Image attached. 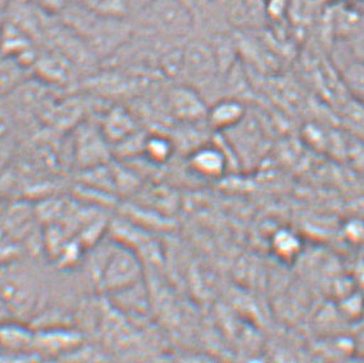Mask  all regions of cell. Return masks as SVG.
Returning <instances> with one entry per match:
<instances>
[{
    "label": "cell",
    "mask_w": 364,
    "mask_h": 363,
    "mask_svg": "<svg viewBox=\"0 0 364 363\" xmlns=\"http://www.w3.org/2000/svg\"><path fill=\"white\" fill-rule=\"evenodd\" d=\"M92 273L99 288L109 295L141 281L143 267L136 254L124 246H111L94 257Z\"/></svg>",
    "instance_id": "obj_1"
},
{
    "label": "cell",
    "mask_w": 364,
    "mask_h": 363,
    "mask_svg": "<svg viewBox=\"0 0 364 363\" xmlns=\"http://www.w3.org/2000/svg\"><path fill=\"white\" fill-rule=\"evenodd\" d=\"M145 25L161 36H185L193 26L190 6L182 0H154L139 16Z\"/></svg>",
    "instance_id": "obj_2"
},
{
    "label": "cell",
    "mask_w": 364,
    "mask_h": 363,
    "mask_svg": "<svg viewBox=\"0 0 364 363\" xmlns=\"http://www.w3.org/2000/svg\"><path fill=\"white\" fill-rule=\"evenodd\" d=\"M0 293L14 315H26L38 299L36 281L25 268L8 266L0 270Z\"/></svg>",
    "instance_id": "obj_3"
},
{
    "label": "cell",
    "mask_w": 364,
    "mask_h": 363,
    "mask_svg": "<svg viewBox=\"0 0 364 363\" xmlns=\"http://www.w3.org/2000/svg\"><path fill=\"white\" fill-rule=\"evenodd\" d=\"M76 154L84 166H95L107 158V137L103 131L85 125L76 135Z\"/></svg>",
    "instance_id": "obj_4"
},
{
    "label": "cell",
    "mask_w": 364,
    "mask_h": 363,
    "mask_svg": "<svg viewBox=\"0 0 364 363\" xmlns=\"http://www.w3.org/2000/svg\"><path fill=\"white\" fill-rule=\"evenodd\" d=\"M190 167L196 175L205 179H218L228 169V158L215 145H203L191 153Z\"/></svg>",
    "instance_id": "obj_5"
},
{
    "label": "cell",
    "mask_w": 364,
    "mask_h": 363,
    "mask_svg": "<svg viewBox=\"0 0 364 363\" xmlns=\"http://www.w3.org/2000/svg\"><path fill=\"white\" fill-rule=\"evenodd\" d=\"M215 49L202 40H191L182 52V67L196 78H205L217 65Z\"/></svg>",
    "instance_id": "obj_6"
},
{
    "label": "cell",
    "mask_w": 364,
    "mask_h": 363,
    "mask_svg": "<svg viewBox=\"0 0 364 363\" xmlns=\"http://www.w3.org/2000/svg\"><path fill=\"white\" fill-rule=\"evenodd\" d=\"M245 105L237 99H222L207 112L208 122L215 130H230L244 121Z\"/></svg>",
    "instance_id": "obj_7"
},
{
    "label": "cell",
    "mask_w": 364,
    "mask_h": 363,
    "mask_svg": "<svg viewBox=\"0 0 364 363\" xmlns=\"http://www.w3.org/2000/svg\"><path fill=\"white\" fill-rule=\"evenodd\" d=\"M81 342V337L77 332L70 330H48L43 331L41 334L33 335V347L40 350L50 353V354H60L68 350L75 349Z\"/></svg>",
    "instance_id": "obj_8"
},
{
    "label": "cell",
    "mask_w": 364,
    "mask_h": 363,
    "mask_svg": "<svg viewBox=\"0 0 364 363\" xmlns=\"http://www.w3.org/2000/svg\"><path fill=\"white\" fill-rule=\"evenodd\" d=\"M169 104L172 112L181 120L194 121L204 115L207 116L208 112L204 108V103L199 95H196L194 90L185 88L176 89L171 93Z\"/></svg>",
    "instance_id": "obj_9"
},
{
    "label": "cell",
    "mask_w": 364,
    "mask_h": 363,
    "mask_svg": "<svg viewBox=\"0 0 364 363\" xmlns=\"http://www.w3.org/2000/svg\"><path fill=\"white\" fill-rule=\"evenodd\" d=\"M33 335L25 326L6 321L0 324V348L18 353L33 345Z\"/></svg>",
    "instance_id": "obj_10"
},
{
    "label": "cell",
    "mask_w": 364,
    "mask_h": 363,
    "mask_svg": "<svg viewBox=\"0 0 364 363\" xmlns=\"http://www.w3.org/2000/svg\"><path fill=\"white\" fill-rule=\"evenodd\" d=\"M28 67L17 59L0 56V95L14 91L25 81Z\"/></svg>",
    "instance_id": "obj_11"
},
{
    "label": "cell",
    "mask_w": 364,
    "mask_h": 363,
    "mask_svg": "<svg viewBox=\"0 0 364 363\" xmlns=\"http://www.w3.org/2000/svg\"><path fill=\"white\" fill-rule=\"evenodd\" d=\"M273 253L281 260H293L301 251V239L299 235L289 228H281L273 233L271 239Z\"/></svg>",
    "instance_id": "obj_12"
},
{
    "label": "cell",
    "mask_w": 364,
    "mask_h": 363,
    "mask_svg": "<svg viewBox=\"0 0 364 363\" xmlns=\"http://www.w3.org/2000/svg\"><path fill=\"white\" fill-rule=\"evenodd\" d=\"M131 130H132V121L130 116L119 108L111 110L108 113L102 129L107 140H116V142L127 137Z\"/></svg>",
    "instance_id": "obj_13"
},
{
    "label": "cell",
    "mask_w": 364,
    "mask_h": 363,
    "mask_svg": "<svg viewBox=\"0 0 364 363\" xmlns=\"http://www.w3.org/2000/svg\"><path fill=\"white\" fill-rule=\"evenodd\" d=\"M33 65L38 67L40 72H43L46 78L54 81H65L71 76L70 60H67L60 56L46 54L43 57H38Z\"/></svg>",
    "instance_id": "obj_14"
},
{
    "label": "cell",
    "mask_w": 364,
    "mask_h": 363,
    "mask_svg": "<svg viewBox=\"0 0 364 363\" xmlns=\"http://www.w3.org/2000/svg\"><path fill=\"white\" fill-rule=\"evenodd\" d=\"M345 58L346 62L341 67V78L345 86L357 97L364 98V63L353 58L349 52Z\"/></svg>",
    "instance_id": "obj_15"
},
{
    "label": "cell",
    "mask_w": 364,
    "mask_h": 363,
    "mask_svg": "<svg viewBox=\"0 0 364 363\" xmlns=\"http://www.w3.org/2000/svg\"><path fill=\"white\" fill-rule=\"evenodd\" d=\"M144 152L153 162H166L172 156L173 145L168 137L151 135L144 142Z\"/></svg>",
    "instance_id": "obj_16"
},
{
    "label": "cell",
    "mask_w": 364,
    "mask_h": 363,
    "mask_svg": "<svg viewBox=\"0 0 364 363\" xmlns=\"http://www.w3.org/2000/svg\"><path fill=\"white\" fill-rule=\"evenodd\" d=\"M351 57L364 63V30L359 28L346 39H341Z\"/></svg>",
    "instance_id": "obj_17"
},
{
    "label": "cell",
    "mask_w": 364,
    "mask_h": 363,
    "mask_svg": "<svg viewBox=\"0 0 364 363\" xmlns=\"http://www.w3.org/2000/svg\"><path fill=\"white\" fill-rule=\"evenodd\" d=\"M289 9V0H264V16L272 21H280Z\"/></svg>",
    "instance_id": "obj_18"
},
{
    "label": "cell",
    "mask_w": 364,
    "mask_h": 363,
    "mask_svg": "<svg viewBox=\"0 0 364 363\" xmlns=\"http://www.w3.org/2000/svg\"><path fill=\"white\" fill-rule=\"evenodd\" d=\"M345 233L348 235V238L353 241H360L364 238L363 222L351 221L349 222V225L345 227Z\"/></svg>",
    "instance_id": "obj_19"
},
{
    "label": "cell",
    "mask_w": 364,
    "mask_h": 363,
    "mask_svg": "<svg viewBox=\"0 0 364 363\" xmlns=\"http://www.w3.org/2000/svg\"><path fill=\"white\" fill-rule=\"evenodd\" d=\"M43 9L49 12H62L73 0H38Z\"/></svg>",
    "instance_id": "obj_20"
},
{
    "label": "cell",
    "mask_w": 364,
    "mask_h": 363,
    "mask_svg": "<svg viewBox=\"0 0 364 363\" xmlns=\"http://www.w3.org/2000/svg\"><path fill=\"white\" fill-rule=\"evenodd\" d=\"M12 316H14V313L11 311L6 299L3 298V295L0 293V324L9 321Z\"/></svg>",
    "instance_id": "obj_21"
},
{
    "label": "cell",
    "mask_w": 364,
    "mask_h": 363,
    "mask_svg": "<svg viewBox=\"0 0 364 363\" xmlns=\"http://www.w3.org/2000/svg\"><path fill=\"white\" fill-rule=\"evenodd\" d=\"M8 150L7 147H6V144L4 142L0 139V164L4 162V159L7 158Z\"/></svg>",
    "instance_id": "obj_22"
},
{
    "label": "cell",
    "mask_w": 364,
    "mask_h": 363,
    "mask_svg": "<svg viewBox=\"0 0 364 363\" xmlns=\"http://www.w3.org/2000/svg\"><path fill=\"white\" fill-rule=\"evenodd\" d=\"M351 4L357 8L359 12H364V0H355V1H353Z\"/></svg>",
    "instance_id": "obj_23"
},
{
    "label": "cell",
    "mask_w": 364,
    "mask_h": 363,
    "mask_svg": "<svg viewBox=\"0 0 364 363\" xmlns=\"http://www.w3.org/2000/svg\"><path fill=\"white\" fill-rule=\"evenodd\" d=\"M12 0H0V12L6 11L9 6H11Z\"/></svg>",
    "instance_id": "obj_24"
},
{
    "label": "cell",
    "mask_w": 364,
    "mask_h": 363,
    "mask_svg": "<svg viewBox=\"0 0 364 363\" xmlns=\"http://www.w3.org/2000/svg\"><path fill=\"white\" fill-rule=\"evenodd\" d=\"M360 28L364 30V12H360Z\"/></svg>",
    "instance_id": "obj_25"
},
{
    "label": "cell",
    "mask_w": 364,
    "mask_h": 363,
    "mask_svg": "<svg viewBox=\"0 0 364 363\" xmlns=\"http://www.w3.org/2000/svg\"><path fill=\"white\" fill-rule=\"evenodd\" d=\"M330 1H335V0H330ZM343 1H349V3H353V1H355V0H343Z\"/></svg>",
    "instance_id": "obj_26"
},
{
    "label": "cell",
    "mask_w": 364,
    "mask_h": 363,
    "mask_svg": "<svg viewBox=\"0 0 364 363\" xmlns=\"http://www.w3.org/2000/svg\"><path fill=\"white\" fill-rule=\"evenodd\" d=\"M0 25H1V22H0Z\"/></svg>",
    "instance_id": "obj_27"
}]
</instances>
